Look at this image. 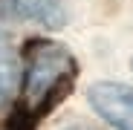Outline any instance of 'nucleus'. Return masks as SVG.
<instances>
[{
    "instance_id": "4",
    "label": "nucleus",
    "mask_w": 133,
    "mask_h": 130,
    "mask_svg": "<svg viewBox=\"0 0 133 130\" xmlns=\"http://www.w3.org/2000/svg\"><path fill=\"white\" fill-rule=\"evenodd\" d=\"M17 75H20V64H17V55L12 46L0 43V104H3L12 90L17 87Z\"/></svg>"
},
{
    "instance_id": "3",
    "label": "nucleus",
    "mask_w": 133,
    "mask_h": 130,
    "mask_svg": "<svg viewBox=\"0 0 133 130\" xmlns=\"http://www.w3.org/2000/svg\"><path fill=\"white\" fill-rule=\"evenodd\" d=\"M0 17L35 20V23H43V26H61L64 9L58 0H0Z\"/></svg>"
},
{
    "instance_id": "1",
    "label": "nucleus",
    "mask_w": 133,
    "mask_h": 130,
    "mask_svg": "<svg viewBox=\"0 0 133 130\" xmlns=\"http://www.w3.org/2000/svg\"><path fill=\"white\" fill-rule=\"evenodd\" d=\"M78 67L70 49L52 40H32L26 49V78H23V98L20 110L15 113L9 130H29L43 113L70 93Z\"/></svg>"
},
{
    "instance_id": "2",
    "label": "nucleus",
    "mask_w": 133,
    "mask_h": 130,
    "mask_svg": "<svg viewBox=\"0 0 133 130\" xmlns=\"http://www.w3.org/2000/svg\"><path fill=\"white\" fill-rule=\"evenodd\" d=\"M90 104L96 113L119 130H133V90L124 84L101 81L90 87Z\"/></svg>"
}]
</instances>
